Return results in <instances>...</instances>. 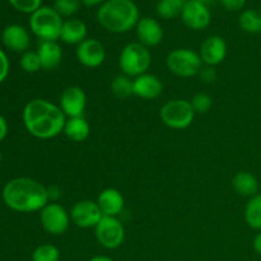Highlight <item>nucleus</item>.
Segmentation results:
<instances>
[{
  "mask_svg": "<svg viewBox=\"0 0 261 261\" xmlns=\"http://www.w3.org/2000/svg\"><path fill=\"white\" fill-rule=\"evenodd\" d=\"M23 124L27 132L37 139L47 140L61 134L66 116L60 106L43 98L28 102L23 110Z\"/></svg>",
  "mask_w": 261,
  "mask_h": 261,
  "instance_id": "obj_1",
  "label": "nucleus"
},
{
  "mask_svg": "<svg viewBox=\"0 0 261 261\" xmlns=\"http://www.w3.org/2000/svg\"><path fill=\"white\" fill-rule=\"evenodd\" d=\"M3 201L18 213L40 212L48 203L47 186L31 177H15L3 188Z\"/></svg>",
  "mask_w": 261,
  "mask_h": 261,
  "instance_id": "obj_2",
  "label": "nucleus"
},
{
  "mask_svg": "<svg viewBox=\"0 0 261 261\" xmlns=\"http://www.w3.org/2000/svg\"><path fill=\"white\" fill-rule=\"evenodd\" d=\"M139 19V9L133 0H106L97 10V22L111 33L129 32Z\"/></svg>",
  "mask_w": 261,
  "mask_h": 261,
  "instance_id": "obj_3",
  "label": "nucleus"
},
{
  "mask_svg": "<svg viewBox=\"0 0 261 261\" xmlns=\"http://www.w3.org/2000/svg\"><path fill=\"white\" fill-rule=\"evenodd\" d=\"M64 19L54 8L41 7L30 15V28L40 41L60 40Z\"/></svg>",
  "mask_w": 261,
  "mask_h": 261,
  "instance_id": "obj_4",
  "label": "nucleus"
},
{
  "mask_svg": "<svg viewBox=\"0 0 261 261\" xmlns=\"http://www.w3.org/2000/svg\"><path fill=\"white\" fill-rule=\"evenodd\" d=\"M152 65V54L148 47L139 42H130L121 50L119 58L120 70L132 78L148 73Z\"/></svg>",
  "mask_w": 261,
  "mask_h": 261,
  "instance_id": "obj_5",
  "label": "nucleus"
},
{
  "mask_svg": "<svg viewBox=\"0 0 261 261\" xmlns=\"http://www.w3.org/2000/svg\"><path fill=\"white\" fill-rule=\"evenodd\" d=\"M166 65L176 76L191 78L198 75L204 64L196 51L191 48H175L166 58Z\"/></svg>",
  "mask_w": 261,
  "mask_h": 261,
  "instance_id": "obj_6",
  "label": "nucleus"
},
{
  "mask_svg": "<svg viewBox=\"0 0 261 261\" xmlns=\"http://www.w3.org/2000/svg\"><path fill=\"white\" fill-rule=\"evenodd\" d=\"M160 117L163 124L170 129L184 130L193 124L195 111L190 101L180 98L171 99L162 106Z\"/></svg>",
  "mask_w": 261,
  "mask_h": 261,
  "instance_id": "obj_7",
  "label": "nucleus"
},
{
  "mask_svg": "<svg viewBox=\"0 0 261 261\" xmlns=\"http://www.w3.org/2000/svg\"><path fill=\"white\" fill-rule=\"evenodd\" d=\"M40 222L43 231L53 236H61L70 226V213L59 203L48 201L40 211Z\"/></svg>",
  "mask_w": 261,
  "mask_h": 261,
  "instance_id": "obj_8",
  "label": "nucleus"
},
{
  "mask_svg": "<svg viewBox=\"0 0 261 261\" xmlns=\"http://www.w3.org/2000/svg\"><path fill=\"white\" fill-rule=\"evenodd\" d=\"M97 242L106 250H116L124 244L125 228L117 217H102L94 227Z\"/></svg>",
  "mask_w": 261,
  "mask_h": 261,
  "instance_id": "obj_9",
  "label": "nucleus"
},
{
  "mask_svg": "<svg viewBox=\"0 0 261 261\" xmlns=\"http://www.w3.org/2000/svg\"><path fill=\"white\" fill-rule=\"evenodd\" d=\"M103 214L97 201L81 200L73 205L70 211L71 223L79 228H94L101 221Z\"/></svg>",
  "mask_w": 261,
  "mask_h": 261,
  "instance_id": "obj_10",
  "label": "nucleus"
},
{
  "mask_svg": "<svg viewBox=\"0 0 261 261\" xmlns=\"http://www.w3.org/2000/svg\"><path fill=\"white\" fill-rule=\"evenodd\" d=\"M180 17L182 19L184 24L194 31L205 30L211 24L212 20L209 7L195 2V0H188L186 2Z\"/></svg>",
  "mask_w": 261,
  "mask_h": 261,
  "instance_id": "obj_11",
  "label": "nucleus"
},
{
  "mask_svg": "<svg viewBox=\"0 0 261 261\" xmlns=\"http://www.w3.org/2000/svg\"><path fill=\"white\" fill-rule=\"evenodd\" d=\"M76 60L89 69L98 68L106 59L105 46L96 38H87L75 48Z\"/></svg>",
  "mask_w": 261,
  "mask_h": 261,
  "instance_id": "obj_12",
  "label": "nucleus"
},
{
  "mask_svg": "<svg viewBox=\"0 0 261 261\" xmlns=\"http://www.w3.org/2000/svg\"><path fill=\"white\" fill-rule=\"evenodd\" d=\"M60 106L61 111L68 117L83 116L87 106V96L86 92L78 86L66 87L60 96Z\"/></svg>",
  "mask_w": 261,
  "mask_h": 261,
  "instance_id": "obj_13",
  "label": "nucleus"
},
{
  "mask_svg": "<svg viewBox=\"0 0 261 261\" xmlns=\"http://www.w3.org/2000/svg\"><path fill=\"white\" fill-rule=\"evenodd\" d=\"M227 51L228 48H227L226 40L221 36L213 35L206 37L201 43L199 55L204 65L217 66L223 63L227 56Z\"/></svg>",
  "mask_w": 261,
  "mask_h": 261,
  "instance_id": "obj_14",
  "label": "nucleus"
},
{
  "mask_svg": "<svg viewBox=\"0 0 261 261\" xmlns=\"http://www.w3.org/2000/svg\"><path fill=\"white\" fill-rule=\"evenodd\" d=\"M138 42L145 47H155L163 40V28L157 19L152 17H143L135 27Z\"/></svg>",
  "mask_w": 261,
  "mask_h": 261,
  "instance_id": "obj_15",
  "label": "nucleus"
},
{
  "mask_svg": "<svg viewBox=\"0 0 261 261\" xmlns=\"http://www.w3.org/2000/svg\"><path fill=\"white\" fill-rule=\"evenodd\" d=\"M2 42L9 51L23 54L30 48L31 36L23 25L9 24L3 30Z\"/></svg>",
  "mask_w": 261,
  "mask_h": 261,
  "instance_id": "obj_16",
  "label": "nucleus"
},
{
  "mask_svg": "<svg viewBox=\"0 0 261 261\" xmlns=\"http://www.w3.org/2000/svg\"><path fill=\"white\" fill-rule=\"evenodd\" d=\"M163 84L157 75L144 73L134 78V96L143 99H155L162 94Z\"/></svg>",
  "mask_w": 261,
  "mask_h": 261,
  "instance_id": "obj_17",
  "label": "nucleus"
},
{
  "mask_svg": "<svg viewBox=\"0 0 261 261\" xmlns=\"http://www.w3.org/2000/svg\"><path fill=\"white\" fill-rule=\"evenodd\" d=\"M97 204L103 216L117 217L124 211L125 200L119 190L109 188L99 193L98 198H97Z\"/></svg>",
  "mask_w": 261,
  "mask_h": 261,
  "instance_id": "obj_18",
  "label": "nucleus"
},
{
  "mask_svg": "<svg viewBox=\"0 0 261 261\" xmlns=\"http://www.w3.org/2000/svg\"><path fill=\"white\" fill-rule=\"evenodd\" d=\"M36 53L40 58L41 66L45 70L56 69L63 60V48L58 41H41Z\"/></svg>",
  "mask_w": 261,
  "mask_h": 261,
  "instance_id": "obj_19",
  "label": "nucleus"
},
{
  "mask_svg": "<svg viewBox=\"0 0 261 261\" xmlns=\"http://www.w3.org/2000/svg\"><path fill=\"white\" fill-rule=\"evenodd\" d=\"M88 30L83 20L76 18H69L64 20L61 28L60 40L66 45H81L84 40H87Z\"/></svg>",
  "mask_w": 261,
  "mask_h": 261,
  "instance_id": "obj_20",
  "label": "nucleus"
},
{
  "mask_svg": "<svg viewBox=\"0 0 261 261\" xmlns=\"http://www.w3.org/2000/svg\"><path fill=\"white\" fill-rule=\"evenodd\" d=\"M63 133L71 142L81 143L88 139L89 134H91V126L84 116L68 117Z\"/></svg>",
  "mask_w": 261,
  "mask_h": 261,
  "instance_id": "obj_21",
  "label": "nucleus"
},
{
  "mask_svg": "<svg viewBox=\"0 0 261 261\" xmlns=\"http://www.w3.org/2000/svg\"><path fill=\"white\" fill-rule=\"evenodd\" d=\"M232 186L239 195L252 198L259 191V181L249 171H240L232 178Z\"/></svg>",
  "mask_w": 261,
  "mask_h": 261,
  "instance_id": "obj_22",
  "label": "nucleus"
},
{
  "mask_svg": "<svg viewBox=\"0 0 261 261\" xmlns=\"http://www.w3.org/2000/svg\"><path fill=\"white\" fill-rule=\"evenodd\" d=\"M244 216L250 228L261 231V194H256L249 199L245 206Z\"/></svg>",
  "mask_w": 261,
  "mask_h": 261,
  "instance_id": "obj_23",
  "label": "nucleus"
},
{
  "mask_svg": "<svg viewBox=\"0 0 261 261\" xmlns=\"http://www.w3.org/2000/svg\"><path fill=\"white\" fill-rule=\"evenodd\" d=\"M111 91L114 96L119 99L129 98L134 96V78L125 74H119L111 82Z\"/></svg>",
  "mask_w": 261,
  "mask_h": 261,
  "instance_id": "obj_24",
  "label": "nucleus"
},
{
  "mask_svg": "<svg viewBox=\"0 0 261 261\" xmlns=\"http://www.w3.org/2000/svg\"><path fill=\"white\" fill-rule=\"evenodd\" d=\"M239 24L244 32L250 35L261 33V13L255 9H246L240 14Z\"/></svg>",
  "mask_w": 261,
  "mask_h": 261,
  "instance_id": "obj_25",
  "label": "nucleus"
},
{
  "mask_svg": "<svg viewBox=\"0 0 261 261\" xmlns=\"http://www.w3.org/2000/svg\"><path fill=\"white\" fill-rule=\"evenodd\" d=\"M188 0H158L155 12L163 19H172L181 15Z\"/></svg>",
  "mask_w": 261,
  "mask_h": 261,
  "instance_id": "obj_26",
  "label": "nucleus"
},
{
  "mask_svg": "<svg viewBox=\"0 0 261 261\" xmlns=\"http://www.w3.org/2000/svg\"><path fill=\"white\" fill-rule=\"evenodd\" d=\"M60 250L51 244H42L32 252V261H60Z\"/></svg>",
  "mask_w": 261,
  "mask_h": 261,
  "instance_id": "obj_27",
  "label": "nucleus"
},
{
  "mask_svg": "<svg viewBox=\"0 0 261 261\" xmlns=\"http://www.w3.org/2000/svg\"><path fill=\"white\" fill-rule=\"evenodd\" d=\"M19 65H20V68H22L23 71H25V73H30V74L37 73L40 69H42V66H41L40 58H38L37 53H36V51H31V50L25 51V53H23L22 55H20Z\"/></svg>",
  "mask_w": 261,
  "mask_h": 261,
  "instance_id": "obj_28",
  "label": "nucleus"
},
{
  "mask_svg": "<svg viewBox=\"0 0 261 261\" xmlns=\"http://www.w3.org/2000/svg\"><path fill=\"white\" fill-rule=\"evenodd\" d=\"M81 0H55L54 9L59 13L63 18H73L74 14L81 9Z\"/></svg>",
  "mask_w": 261,
  "mask_h": 261,
  "instance_id": "obj_29",
  "label": "nucleus"
},
{
  "mask_svg": "<svg viewBox=\"0 0 261 261\" xmlns=\"http://www.w3.org/2000/svg\"><path fill=\"white\" fill-rule=\"evenodd\" d=\"M190 102L195 114H206L213 106V98L204 92L196 93Z\"/></svg>",
  "mask_w": 261,
  "mask_h": 261,
  "instance_id": "obj_30",
  "label": "nucleus"
},
{
  "mask_svg": "<svg viewBox=\"0 0 261 261\" xmlns=\"http://www.w3.org/2000/svg\"><path fill=\"white\" fill-rule=\"evenodd\" d=\"M9 4L14 8L15 10L24 14H32L38 8L42 7V0H8Z\"/></svg>",
  "mask_w": 261,
  "mask_h": 261,
  "instance_id": "obj_31",
  "label": "nucleus"
},
{
  "mask_svg": "<svg viewBox=\"0 0 261 261\" xmlns=\"http://www.w3.org/2000/svg\"><path fill=\"white\" fill-rule=\"evenodd\" d=\"M9 59H8V55L5 54V51L0 47V84L8 78V75H9Z\"/></svg>",
  "mask_w": 261,
  "mask_h": 261,
  "instance_id": "obj_32",
  "label": "nucleus"
},
{
  "mask_svg": "<svg viewBox=\"0 0 261 261\" xmlns=\"http://www.w3.org/2000/svg\"><path fill=\"white\" fill-rule=\"evenodd\" d=\"M198 75L200 76L201 82H204L205 84L214 83L217 79V73H216V70H214V66L204 65L203 68H201V70L199 71Z\"/></svg>",
  "mask_w": 261,
  "mask_h": 261,
  "instance_id": "obj_33",
  "label": "nucleus"
},
{
  "mask_svg": "<svg viewBox=\"0 0 261 261\" xmlns=\"http://www.w3.org/2000/svg\"><path fill=\"white\" fill-rule=\"evenodd\" d=\"M227 10H231V12H237V10H241L245 7L247 0H218Z\"/></svg>",
  "mask_w": 261,
  "mask_h": 261,
  "instance_id": "obj_34",
  "label": "nucleus"
},
{
  "mask_svg": "<svg viewBox=\"0 0 261 261\" xmlns=\"http://www.w3.org/2000/svg\"><path fill=\"white\" fill-rule=\"evenodd\" d=\"M48 201L50 203H58L59 199L61 198V189L59 186H48L47 188Z\"/></svg>",
  "mask_w": 261,
  "mask_h": 261,
  "instance_id": "obj_35",
  "label": "nucleus"
},
{
  "mask_svg": "<svg viewBox=\"0 0 261 261\" xmlns=\"http://www.w3.org/2000/svg\"><path fill=\"white\" fill-rule=\"evenodd\" d=\"M8 132H9V126H8L7 119L3 115H0V142H3L7 138Z\"/></svg>",
  "mask_w": 261,
  "mask_h": 261,
  "instance_id": "obj_36",
  "label": "nucleus"
},
{
  "mask_svg": "<svg viewBox=\"0 0 261 261\" xmlns=\"http://www.w3.org/2000/svg\"><path fill=\"white\" fill-rule=\"evenodd\" d=\"M252 246H254L255 252L261 256V231L255 236L254 241H252Z\"/></svg>",
  "mask_w": 261,
  "mask_h": 261,
  "instance_id": "obj_37",
  "label": "nucleus"
},
{
  "mask_svg": "<svg viewBox=\"0 0 261 261\" xmlns=\"http://www.w3.org/2000/svg\"><path fill=\"white\" fill-rule=\"evenodd\" d=\"M105 2H106V0H81L82 4L86 5V7H99V5L103 4Z\"/></svg>",
  "mask_w": 261,
  "mask_h": 261,
  "instance_id": "obj_38",
  "label": "nucleus"
},
{
  "mask_svg": "<svg viewBox=\"0 0 261 261\" xmlns=\"http://www.w3.org/2000/svg\"><path fill=\"white\" fill-rule=\"evenodd\" d=\"M89 261H115L111 259L110 256H106V255H97V256H93Z\"/></svg>",
  "mask_w": 261,
  "mask_h": 261,
  "instance_id": "obj_39",
  "label": "nucleus"
},
{
  "mask_svg": "<svg viewBox=\"0 0 261 261\" xmlns=\"http://www.w3.org/2000/svg\"><path fill=\"white\" fill-rule=\"evenodd\" d=\"M195 2L201 3V4H204V5H206V7H209V5L213 4V3L216 2V0H195Z\"/></svg>",
  "mask_w": 261,
  "mask_h": 261,
  "instance_id": "obj_40",
  "label": "nucleus"
},
{
  "mask_svg": "<svg viewBox=\"0 0 261 261\" xmlns=\"http://www.w3.org/2000/svg\"><path fill=\"white\" fill-rule=\"evenodd\" d=\"M0 163H2V150H0Z\"/></svg>",
  "mask_w": 261,
  "mask_h": 261,
  "instance_id": "obj_41",
  "label": "nucleus"
}]
</instances>
